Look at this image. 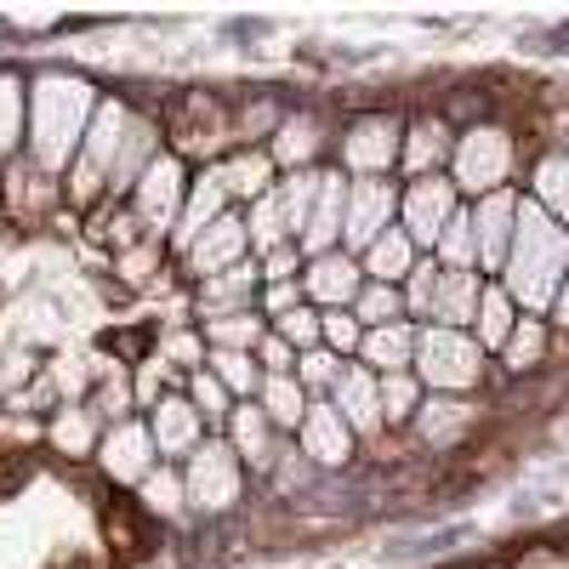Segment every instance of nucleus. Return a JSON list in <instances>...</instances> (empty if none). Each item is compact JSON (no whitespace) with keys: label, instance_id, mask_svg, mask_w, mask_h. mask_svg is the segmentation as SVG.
<instances>
[{"label":"nucleus","instance_id":"obj_1","mask_svg":"<svg viewBox=\"0 0 569 569\" xmlns=\"http://www.w3.org/2000/svg\"><path fill=\"white\" fill-rule=\"evenodd\" d=\"M563 279H569V228L552 222L536 200H518V228H512L507 268H501V291L518 302V313H541V308H552Z\"/></svg>","mask_w":569,"mask_h":569},{"label":"nucleus","instance_id":"obj_2","mask_svg":"<svg viewBox=\"0 0 569 569\" xmlns=\"http://www.w3.org/2000/svg\"><path fill=\"white\" fill-rule=\"evenodd\" d=\"M485 376V348L467 330H445V325H421L416 330V382L433 393H467Z\"/></svg>","mask_w":569,"mask_h":569},{"label":"nucleus","instance_id":"obj_3","mask_svg":"<svg viewBox=\"0 0 569 569\" xmlns=\"http://www.w3.org/2000/svg\"><path fill=\"white\" fill-rule=\"evenodd\" d=\"M450 182H456V194H472V200H485V194H501L507 188V171H512V142L507 131L496 126H472L461 142H456V154H450Z\"/></svg>","mask_w":569,"mask_h":569},{"label":"nucleus","instance_id":"obj_4","mask_svg":"<svg viewBox=\"0 0 569 569\" xmlns=\"http://www.w3.org/2000/svg\"><path fill=\"white\" fill-rule=\"evenodd\" d=\"M240 456H233L228 439H206L194 456H188L182 467V485H188V501H194L200 512H228L233 501H240Z\"/></svg>","mask_w":569,"mask_h":569},{"label":"nucleus","instance_id":"obj_5","mask_svg":"<svg viewBox=\"0 0 569 569\" xmlns=\"http://www.w3.org/2000/svg\"><path fill=\"white\" fill-rule=\"evenodd\" d=\"M393 222H399V188H393L388 177H353V182H348V217H342L348 251L365 257Z\"/></svg>","mask_w":569,"mask_h":569},{"label":"nucleus","instance_id":"obj_6","mask_svg":"<svg viewBox=\"0 0 569 569\" xmlns=\"http://www.w3.org/2000/svg\"><path fill=\"white\" fill-rule=\"evenodd\" d=\"M182 206H188L182 160H177V154H160L149 171L137 177V188H131V211H137L142 228H149V240H166V228L182 217Z\"/></svg>","mask_w":569,"mask_h":569},{"label":"nucleus","instance_id":"obj_7","mask_svg":"<svg viewBox=\"0 0 569 569\" xmlns=\"http://www.w3.org/2000/svg\"><path fill=\"white\" fill-rule=\"evenodd\" d=\"M456 211H461V200H456V182L450 177H416L405 194H399V228L416 240V251H433Z\"/></svg>","mask_w":569,"mask_h":569},{"label":"nucleus","instance_id":"obj_8","mask_svg":"<svg viewBox=\"0 0 569 569\" xmlns=\"http://www.w3.org/2000/svg\"><path fill=\"white\" fill-rule=\"evenodd\" d=\"M399 154H405V126L388 114H370L342 137V166L353 177H388L399 166Z\"/></svg>","mask_w":569,"mask_h":569},{"label":"nucleus","instance_id":"obj_9","mask_svg":"<svg viewBox=\"0 0 569 569\" xmlns=\"http://www.w3.org/2000/svg\"><path fill=\"white\" fill-rule=\"evenodd\" d=\"M365 284H370V279H365V262H359L353 251H325V257H313V262L302 268V291H308L325 313L353 308Z\"/></svg>","mask_w":569,"mask_h":569},{"label":"nucleus","instance_id":"obj_10","mask_svg":"<svg viewBox=\"0 0 569 569\" xmlns=\"http://www.w3.org/2000/svg\"><path fill=\"white\" fill-rule=\"evenodd\" d=\"M330 405L342 410V421L353 427L359 439L382 433V376H376L370 365H342L337 388H330Z\"/></svg>","mask_w":569,"mask_h":569},{"label":"nucleus","instance_id":"obj_11","mask_svg":"<svg viewBox=\"0 0 569 569\" xmlns=\"http://www.w3.org/2000/svg\"><path fill=\"white\" fill-rule=\"evenodd\" d=\"M228 445H233V456H240L251 472H273V467H279V456H284L279 427L268 421V410H262L257 399L233 405V416H228Z\"/></svg>","mask_w":569,"mask_h":569},{"label":"nucleus","instance_id":"obj_12","mask_svg":"<svg viewBox=\"0 0 569 569\" xmlns=\"http://www.w3.org/2000/svg\"><path fill=\"white\" fill-rule=\"evenodd\" d=\"M149 439H154V456H194L206 445V416L188 405L182 393H166L154 410H149Z\"/></svg>","mask_w":569,"mask_h":569},{"label":"nucleus","instance_id":"obj_13","mask_svg":"<svg viewBox=\"0 0 569 569\" xmlns=\"http://www.w3.org/2000/svg\"><path fill=\"white\" fill-rule=\"evenodd\" d=\"M297 439H302V456L313 467H342L353 456V427L342 421V410L330 405V399H313L302 427H297Z\"/></svg>","mask_w":569,"mask_h":569},{"label":"nucleus","instance_id":"obj_14","mask_svg":"<svg viewBox=\"0 0 569 569\" xmlns=\"http://www.w3.org/2000/svg\"><path fill=\"white\" fill-rule=\"evenodd\" d=\"M512 228H518V194H485L472 206V233H479V268L485 273H501L507 268V251H512Z\"/></svg>","mask_w":569,"mask_h":569},{"label":"nucleus","instance_id":"obj_15","mask_svg":"<svg viewBox=\"0 0 569 569\" xmlns=\"http://www.w3.org/2000/svg\"><path fill=\"white\" fill-rule=\"evenodd\" d=\"M246 251H251V233H246V222L240 217H222V222H211L194 246H188V268H194L200 279H217V273H228V268H240L246 262Z\"/></svg>","mask_w":569,"mask_h":569},{"label":"nucleus","instance_id":"obj_16","mask_svg":"<svg viewBox=\"0 0 569 569\" xmlns=\"http://www.w3.org/2000/svg\"><path fill=\"white\" fill-rule=\"evenodd\" d=\"M257 284H262V262H240L217 279H200V325L206 319H228V313H257Z\"/></svg>","mask_w":569,"mask_h":569},{"label":"nucleus","instance_id":"obj_17","mask_svg":"<svg viewBox=\"0 0 569 569\" xmlns=\"http://www.w3.org/2000/svg\"><path fill=\"white\" fill-rule=\"evenodd\" d=\"M342 217H348V182L342 171H319V206L308 217V233H302V257H325V251H337L342 240Z\"/></svg>","mask_w":569,"mask_h":569},{"label":"nucleus","instance_id":"obj_18","mask_svg":"<svg viewBox=\"0 0 569 569\" xmlns=\"http://www.w3.org/2000/svg\"><path fill=\"white\" fill-rule=\"evenodd\" d=\"M103 467H109V479L120 485H142L154 472V439H149V427L142 421H120L114 433L103 439Z\"/></svg>","mask_w":569,"mask_h":569},{"label":"nucleus","instance_id":"obj_19","mask_svg":"<svg viewBox=\"0 0 569 569\" xmlns=\"http://www.w3.org/2000/svg\"><path fill=\"white\" fill-rule=\"evenodd\" d=\"M222 217H228V188H222V177H217V171H206L200 182H188V206H182V217H177L171 246L188 257V246H194L200 233H206L211 222H222Z\"/></svg>","mask_w":569,"mask_h":569},{"label":"nucleus","instance_id":"obj_20","mask_svg":"<svg viewBox=\"0 0 569 569\" xmlns=\"http://www.w3.org/2000/svg\"><path fill=\"white\" fill-rule=\"evenodd\" d=\"M479 302H485V279L445 268L439 273V291H433V313H427V319L445 325V330H467L472 319H479Z\"/></svg>","mask_w":569,"mask_h":569},{"label":"nucleus","instance_id":"obj_21","mask_svg":"<svg viewBox=\"0 0 569 569\" xmlns=\"http://www.w3.org/2000/svg\"><path fill=\"white\" fill-rule=\"evenodd\" d=\"M359 262H365V279H370V284H399V291H405V279L416 273L421 251H416V240H410V233L393 222V228H388L382 240H376V246H370Z\"/></svg>","mask_w":569,"mask_h":569},{"label":"nucleus","instance_id":"obj_22","mask_svg":"<svg viewBox=\"0 0 569 569\" xmlns=\"http://www.w3.org/2000/svg\"><path fill=\"white\" fill-rule=\"evenodd\" d=\"M359 359H365L376 376L416 370V325H410V319H399V325H382V330H365Z\"/></svg>","mask_w":569,"mask_h":569},{"label":"nucleus","instance_id":"obj_23","mask_svg":"<svg viewBox=\"0 0 569 569\" xmlns=\"http://www.w3.org/2000/svg\"><path fill=\"white\" fill-rule=\"evenodd\" d=\"M217 177H222V188H228V200H262V194H273V154H262V149H251V154H228L222 166H217Z\"/></svg>","mask_w":569,"mask_h":569},{"label":"nucleus","instance_id":"obj_24","mask_svg":"<svg viewBox=\"0 0 569 569\" xmlns=\"http://www.w3.org/2000/svg\"><path fill=\"white\" fill-rule=\"evenodd\" d=\"M456 154V142H450V131L439 126V120H421V126H410L405 131V171L410 177H439V166Z\"/></svg>","mask_w":569,"mask_h":569},{"label":"nucleus","instance_id":"obj_25","mask_svg":"<svg viewBox=\"0 0 569 569\" xmlns=\"http://www.w3.org/2000/svg\"><path fill=\"white\" fill-rule=\"evenodd\" d=\"M273 200H279V217H284V228H291V240L302 246V233H308V217H313V206H319V171H291V177H279L273 182Z\"/></svg>","mask_w":569,"mask_h":569},{"label":"nucleus","instance_id":"obj_26","mask_svg":"<svg viewBox=\"0 0 569 569\" xmlns=\"http://www.w3.org/2000/svg\"><path fill=\"white\" fill-rule=\"evenodd\" d=\"M257 405L268 410V421L279 427V433H297L313 399H308V388L297 382V376H262V393H257Z\"/></svg>","mask_w":569,"mask_h":569},{"label":"nucleus","instance_id":"obj_27","mask_svg":"<svg viewBox=\"0 0 569 569\" xmlns=\"http://www.w3.org/2000/svg\"><path fill=\"white\" fill-rule=\"evenodd\" d=\"M206 370H211L240 405L262 393V365H257V353H222V348H206Z\"/></svg>","mask_w":569,"mask_h":569},{"label":"nucleus","instance_id":"obj_28","mask_svg":"<svg viewBox=\"0 0 569 569\" xmlns=\"http://www.w3.org/2000/svg\"><path fill=\"white\" fill-rule=\"evenodd\" d=\"M416 421H421V439H427V445H450L461 427L472 421V405L456 399V393H433V399L416 410Z\"/></svg>","mask_w":569,"mask_h":569},{"label":"nucleus","instance_id":"obj_29","mask_svg":"<svg viewBox=\"0 0 569 569\" xmlns=\"http://www.w3.org/2000/svg\"><path fill=\"white\" fill-rule=\"evenodd\" d=\"M518 325V302L501 291V284H485V302H479V319H472V330H479V348H507Z\"/></svg>","mask_w":569,"mask_h":569},{"label":"nucleus","instance_id":"obj_30","mask_svg":"<svg viewBox=\"0 0 569 569\" xmlns=\"http://www.w3.org/2000/svg\"><path fill=\"white\" fill-rule=\"evenodd\" d=\"M268 337V325L257 313H228V319H206V348L222 353H257V342Z\"/></svg>","mask_w":569,"mask_h":569},{"label":"nucleus","instance_id":"obj_31","mask_svg":"<svg viewBox=\"0 0 569 569\" xmlns=\"http://www.w3.org/2000/svg\"><path fill=\"white\" fill-rule=\"evenodd\" d=\"M552 222H563L569 228V154H552V160H541V171H536V194H530Z\"/></svg>","mask_w":569,"mask_h":569},{"label":"nucleus","instance_id":"obj_32","mask_svg":"<svg viewBox=\"0 0 569 569\" xmlns=\"http://www.w3.org/2000/svg\"><path fill=\"white\" fill-rule=\"evenodd\" d=\"M410 308H405V291L399 284H365L359 291V302H353V319L365 325V330H382V325H399Z\"/></svg>","mask_w":569,"mask_h":569},{"label":"nucleus","instance_id":"obj_33","mask_svg":"<svg viewBox=\"0 0 569 569\" xmlns=\"http://www.w3.org/2000/svg\"><path fill=\"white\" fill-rule=\"evenodd\" d=\"M541 353H547V325H541L536 313H518V325H512V337H507L501 359H507L512 370H530V365H541Z\"/></svg>","mask_w":569,"mask_h":569},{"label":"nucleus","instance_id":"obj_34","mask_svg":"<svg viewBox=\"0 0 569 569\" xmlns=\"http://www.w3.org/2000/svg\"><path fill=\"white\" fill-rule=\"evenodd\" d=\"M421 410V382L416 370H399V376H382V427H399Z\"/></svg>","mask_w":569,"mask_h":569},{"label":"nucleus","instance_id":"obj_35","mask_svg":"<svg viewBox=\"0 0 569 569\" xmlns=\"http://www.w3.org/2000/svg\"><path fill=\"white\" fill-rule=\"evenodd\" d=\"M52 445L69 450V456H86L91 445H98V421H91L86 405H74V410L63 405V410H58V421H52Z\"/></svg>","mask_w":569,"mask_h":569},{"label":"nucleus","instance_id":"obj_36","mask_svg":"<svg viewBox=\"0 0 569 569\" xmlns=\"http://www.w3.org/2000/svg\"><path fill=\"white\" fill-rule=\"evenodd\" d=\"M188 405H194L206 421H228L233 416V405H240V399H233L222 382H217V376L211 370H194V376H188Z\"/></svg>","mask_w":569,"mask_h":569},{"label":"nucleus","instance_id":"obj_37","mask_svg":"<svg viewBox=\"0 0 569 569\" xmlns=\"http://www.w3.org/2000/svg\"><path fill=\"white\" fill-rule=\"evenodd\" d=\"M273 337H279V342H291L297 353L325 348V313H313V308H291L284 319H273Z\"/></svg>","mask_w":569,"mask_h":569},{"label":"nucleus","instance_id":"obj_38","mask_svg":"<svg viewBox=\"0 0 569 569\" xmlns=\"http://www.w3.org/2000/svg\"><path fill=\"white\" fill-rule=\"evenodd\" d=\"M342 365L348 359H337L330 348H308V353H297V382L308 388V399L313 393H330V388H337V376H342Z\"/></svg>","mask_w":569,"mask_h":569},{"label":"nucleus","instance_id":"obj_39","mask_svg":"<svg viewBox=\"0 0 569 569\" xmlns=\"http://www.w3.org/2000/svg\"><path fill=\"white\" fill-rule=\"evenodd\" d=\"M142 501H149L154 512H166V518H177V512H182V501H188L182 472H171V467H154L149 479H142Z\"/></svg>","mask_w":569,"mask_h":569},{"label":"nucleus","instance_id":"obj_40","mask_svg":"<svg viewBox=\"0 0 569 569\" xmlns=\"http://www.w3.org/2000/svg\"><path fill=\"white\" fill-rule=\"evenodd\" d=\"M439 257H421L416 262V273L405 279V308L416 313V319H427V313H433V291H439Z\"/></svg>","mask_w":569,"mask_h":569},{"label":"nucleus","instance_id":"obj_41","mask_svg":"<svg viewBox=\"0 0 569 569\" xmlns=\"http://www.w3.org/2000/svg\"><path fill=\"white\" fill-rule=\"evenodd\" d=\"M325 348L337 353V359H348V353H359V348H365V325L353 319V308L325 313Z\"/></svg>","mask_w":569,"mask_h":569},{"label":"nucleus","instance_id":"obj_42","mask_svg":"<svg viewBox=\"0 0 569 569\" xmlns=\"http://www.w3.org/2000/svg\"><path fill=\"white\" fill-rule=\"evenodd\" d=\"M313 120H284L279 126V142H273V160H284V166H297L302 171V160L313 154Z\"/></svg>","mask_w":569,"mask_h":569},{"label":"nucleus","instance_id":"obj_43","mask_svg":"<svg viewBox=\"0 0 569 569\" xmlns=\"http://www.w3.org/2000/svg\"><path fill=\"white\" fill-rule=\"evenodd\" d=\"M257 365H262V376H297V348L291 342H279L273 330L257 342Z\"/></svg>","mask_w":569,"mask_h":569},{"label":"nucleus","instance_id":"obj_44","mask_svg":"<svg viewBox=\"0 0 569 569\" xmlns=\"http://www.w3.org/2000/svg\"><path fill=\"white\" fill-rule=\"evenodd\" d=\"M302 268H308L302 246H279V251H268V257H262V279H268V284H284V279H297Z\"/></svg>","mask_w":569,"mask_h":569},{"label":"nucleus","instance_id":"obj_45","mask_svg":"<svg viewBox=\"0 0 569 569\" xmlns=\"http://www.w3.org/2000/svg\"><path fill=\"white\" fill-rule=\"evenodd\" d=\"M160 359H182V365H206V337H188V330H171V337H160Z\"/></svg>","mask_w":569,"mask_h":569},{"label":"nucleus","instance_id":"obj_46","mask_svg":"<svg viewBox=\"0 0 569 569\" xmlns=\"http://www.w3.org/2000/svg\"><path fill=\"white\" fill-rule=\"evenodd\" d=\"M302 279H284V284H268V291H262V308L273 313V319H284V313H291V308H302Z\"/></svg>","mask_w":569,"mask_h":569},{"label":"nucleus","instance_id":"obj_47","mask_svg":"<svg viewBox=\"0 0 569 569\" xmlns=\"http://www.w3.org/2000/svg\"><path fill=\"white\" fill-rule=\"evenodd\" d=\"M552 313H558V325H569V279L558 284V297H552Z\"/></svg>","mask_w":569,"mask_h":569},{"label":"nucleus","instance_id":"obj_48","mask_svg":"<svg viewBox=\"0 0 569 569\" xmlns=\"http://www.w3.org/2000/svg\"><path fill=\"white\" fill-rule=\"evenodd\" d=\"M530 569H563V563H558V558H536Z\"/></svg>","mask_w":569,"mask_h":569}]
</instances>
